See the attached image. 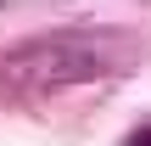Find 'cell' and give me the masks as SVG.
<instances>
[{"label":"cell","mask_w":151,"mask_h":146,"mask_svg":"<svg viewBox=\"0 0 151 146\" xmlns=\"http://www.w3.org/2000/svg\"><path fill=\"white\" fill-rule=\"evenodd\" d=\"M134 68V39L118 28H67L45 39H22L0 56V90L11 96H56L73 84L118 79Z\"/></svg>","instance_id":"cell-1"},{"label":"cell","mask_w":151,"mask_h":146,"mask_svg":"<svg viewBox=\"0 0 151 146\" xmlns=\"http://www.w3.org/2000/svg\"><path fill=\"white\" fill-rule=\"evenodd\" d=\"M129 146H151V124H140V129L129 135Z\"/></svg>","instance_id":"cell-2"}]
</instances>
